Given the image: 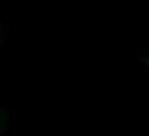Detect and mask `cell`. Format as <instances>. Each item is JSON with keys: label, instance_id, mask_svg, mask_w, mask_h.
Masks as SVG:
<instances>
[{"label": "cell", "instance_id": "cell-1", "mask_svg": "<svg viewBox=\"0 0 149 136\" xmlns=\"http://www.w3.org/2000/svg\"><path fill=\"white\" fill-rule=\"evenodd\" d=\"M8 121H10L8 111H7L4 104L0 103V136L7 135V132H8Z\"/></svg>", "mask_w": 149, "mask_h": 136}, {"label": "cell", "instance_id": "cell-2", "mask_svg": "<svg viewBox=\"0 0 149 136\" xmlns=\"http://www.w3.org/2000/svg\"><path fill=\"white\" fill-rule=\"evenodd\" d=\"M135 60L138 61V64L142 67V70L146 71L149 74V49L138 53V54L135 56Z\"/></svg>", "mask_w": 149, "mask_h": 136}, {"label": "cell", "instance_id": "cell-3", "mask_svg": "<svg viewBox=\"0 0 149 136\" xmlns=\"http://www.w3.org/2000/svg\"><path fill=\"white\" fill-rule=\"evenodd\" d=\"M7 39H8V25L3 18H0V46L4 44Z\"/></svg>", "mask_w": 149, "mask_h": 136}]
</instances>
